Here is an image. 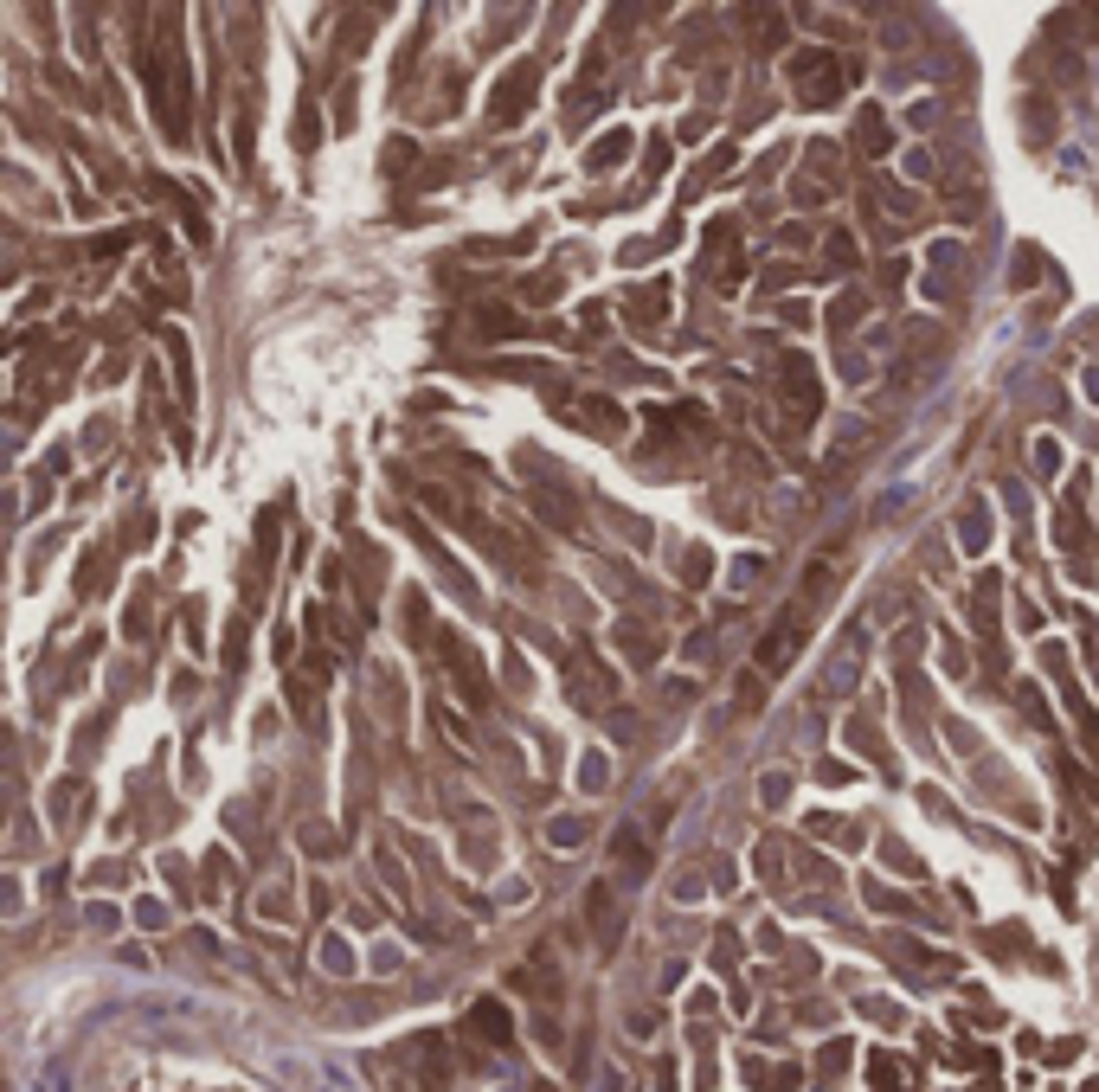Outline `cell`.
<instances>
[{
	"instance_id": "35",
	"label": "cell",
	"mask_w": 1099,
	"mask_h": 1092,
	"mask_svg": "<svg viewBox=\"0 0 1099 1092\" xmlns=\"http://www.w3.org/2000/svg\"><path fill=\"white\" fill-rule=\"evenodd\" d=\"M534 1092H553V1086H534Z\"/></svg>"
},
{
	"instance_id": "34",
	"label": "cell",
	"mask_w": 1099,
	"mask_h": 1092,
	"mask_svg": "<svg viewBox=\"0 0 1099 1092\" xmlns=\"http://www.w3.org/2000/svg\"><path fill=\"white\" fill-rule=\"evenodd\" d=\"M611 733H618V739H643V720H636V713H611Z\"/></svg>"
},
{
	"instance_id": "2",
	"label": "cell",
	"mask_w": 1099,
	"mask_h": 1092,
	"mask_svg": "<svg viewBox=\"0 0 1099 1092\" xmlns=\"http://www.w3.org/2000/svg\"><path fill=\"white\" fill-rule=\"evenodd\" d=\"M559 681H566V701L586 708V713H604L618 701V675H611L591 649H559Z\"/></svg>"
},
{
	"instance_id": "23",
	"label": "cell",
	"mask_w": 1099,
	"mask_h": 1092,
	"mask_svg": "<svg viewBox=\"0 0 1099 1092\" xmlns=\"http://www.w3.org/2000/svg\"><path fill=\"white\" fill-rule=\"evenodd\" d=\"M97 579H109V546H103V540H97L91 553H84V566H78V591H84V598L97 591Z\"/></svg>"
},
{
	"instance_id": "6",
	"label": "cell",
	"mask_w": 1099,
	"mask_h": 1092,
	"mask_svg": "<svg viewBox=\"0 0 1099 1092\" xmlns=\"http://www.w3.org/2000/svg\"><path fill=\"white\" fill-rule=\"evenodd\" d=\"M791 77L804 84V91H797L804 103H836L842 97V64L830 59V52H797V59H791Z\"/></svg>"
},
{
	"instance_id": "5",
	"label": "cell",
	"mask_w": 1099,
	"mask_h": 1092,
	"mask_svg": "<svg viewBox=\"0 0 1099 1092\" xmlns=\"http://www.w3.org/2000/svg\"><path fill=\"white\" fill-rule=\"evenodd\" d=\"M534 84H541V71H534V59L509 64V71L496 77V97H489V123H496V129L521 123L527 109H534Z\"/></svg>"
},
{
	"instance_id": "24",
	"label": "cell",
	"mask_w": 1099,
	"mask_h": 1092,
	"mask_svg": "<svg viewBox=\"0 0 1099 1092\" xmlns=\"http://www.w3.org/2000/svg\"><path fill=\"white\" fill-rule=\"evenodd\" d=\"M586 835H591L586 816H559V823H547V842H553V848H579Z\"/></svg>"
},
{
	"instance_id": "4",
	"label": "cell",
	"mask_w": 1099,
	"mask_h": 1092,
	"mask_svg": "<svg viewBox=\"0 0 1099 1092\" xmlns=\"http://www.w3.org/2000/svg\"><path fill=\"white\" fill-rule=\"evenodd\" d=\"M437 649H444V668H450V688L464 694L469 708H489L496 694H489V675H482V656L464 643L457 630H437Z\"/></svg>"
},
{
	"instance_id": "18",
	"label": "cell",
	"mask_w": 1099,
	"mask_h": 1092,
	"mask_svg": "<svg viewBox=\"0 0 1099 1092\" xmlns=\"http://www.w3.org/2000/svg\"><path fill=\"white\" fill-rule=\"evenodd\" d=\"M618 855H624V874L631 880L650 874V835L643 829H618Z\"/></svg>"
},
{
	"instance_id": "25",
	"label": "cell",
	"mask_w": 1099,
	"mask_h": 1092,
	"mask_svg": "<svg viewBox=\"0 0 1099 1092\" xmlns=\"http://www.w3.org/2000/svg\"><path fill=\"white\" fill-rule=\"evenodd\" d=\"M753 26H759V32H753V46H759V52L785 46V14H753Z\"/></svg>"
},
{
	"instance_id": "16",
	"label": "cell",
	"mask_w": 1099,
	"mask_h": 1092,
	"mask_svg": "<svg viewBox=\"0 0 1099 1092\" xmlns=\"http://www.w3.org/2000/svg\"><path fill=\"white\" fill-rule=\"evenodd\" d=\"M887 148H894V123L881 109H862L855 116V154H887Z\"/></svg>"
},
{
	"instance_id": "8",
	"label": "cell",
	"mask_w": 1099,
	"mask_h": 1092,
	"mask_svg": "<svg viewBox=\"0 0 1099 1092\" xmlns=\"http://www.w3.org/2000/svg\"><path fill=\"white\" fill-rule=\"evenodd\" d=\"M509 984L521 990V996H534L541 1009H553V1002L566 996V977H559V964H553V951H547V945H541L534 957H527V964H514V977H509Z\"/></svg>"
},
{
	"instance_id": "14",
	"label": "cell",
	"mask_w": 1099,
	"mask_h": 1092,
	"mask_svg": "<svg viewBox=\"0 0 1099 1092\" xmlns=\"http://www.w3.org/2000/svg\"><path fill=\"white\" fill-rule=\"evenodd\" d=\"M598 97H604V46H591L586 52V71H579V91L566 97V116H591Z\"/></svg>"
},
{
	"instance_id": "26",
	"label": "cell",
	"mask_w": 1099,
	"mask_h": 1092,
	"mask_svg": "<svg viewBox=\"0 0 1099 1092\" xmlns=\"http://www.w3.org/2000/svg\"><path fill=\"white\" fill-rule=\"evenodd\" d=\"M168 354H174V380H181V399L193 405V360H186V335H168Z\"/></svg>"
},
{
	"instance_id": "13",
	"label": "cell",
	"mask_w": 1099,
	"mask_h": 1092,
	"mask_svg": "<svg viewBox=\"0 0 1099 1092\" xmlns=\"http://www.w3.org/2000/svg\"><path fill=\"white\" fill-rule=\"evenodd\" d=\"M412 1061H419V1086L425 1092H444L450 1086V1061H444V1034H419V1041L405 1047Z\"/></svg>"
},
{
	"instance_id": "3",
	"label": "cell",
	"mask_w": 1099,
	"mask_h": 1092,
	"mask_svg": "<svg viewBox=\"0 0 1099 1092\" xmlns=\"http://www.w3.org/2000/svg\"><path fill=\"white\" fill-rule=\"evenodd\" d=\"M778 405H785V418L804 431V425H817L823 412V385H817V367H810L804 354H785L778 360Z\"/></svg>"
},
{
	"instance_id": "30",
	"label": "cell",
	"mask_w": 1099,
	"mask_h": 1092,
	"mask_svg": "<svg viewBox=\"0 0 1099 1092\" xmlns=\"http://www.w3.org/2000/svg\"><path fill=\"white\" fill-rule=\"evenodd\" d=\"M862 308H868V303H862V296H842V303H836V308H830V328H836V335H842V328H849V322H855V315H862Z\"/></svg>"
},
{
	"instance_id": "10",
	"label": "cell",
	"mask_w": 1099,
	"mask_h": 1092,
	"mask_svg": "<svg viewBox=\"0 0 1099 1092\" xmlns=\"http://www.w3.org/2000/svg\"><path fill=\"white\" fill-rule=\"evenodd\" d=\"M586 919H591L598 951H618V945H624V907H611V887H604V880H591V887H586Z\"/></svg>"
},
{
	"instance_id": "28",
	"label": "cell",
	"mask_w": 1099,
	"mask_h": 1092,
	"mask_svg": "<svg viewBox=\"0 0 1099 1092\" xmlns=\"http://www.w3.org/2000/svg\"><path fill=\"white\" fill-rule=\"evenodd\" d=\"M405 636L419 643V636H431V611H425V598L412 591V604H405Z\"/></svg>"
},
{
	"instance_id": "7",
	"label": "cell",
	"mask_w": 1099,
	"mask_h": 1092,
	"mask_svg": "<svg viewBox=\"0 0 1099 1092\" xmlns=\"http://www.w3.org/2000/svg\"><path fill=\"white\" fill-rule=\"evenodd\" d=\"M797 649H804V617L785 611L772 630L759 636V675H785L791 662H797Z\"/></svg>"
},
{
	"instance_id": "31",
	"label": "cell",
	"mask_w": 1099,
	"mask_h": 1092,
	"mask_svg": "<svg viewBox=\"0 0 1099 1092\" xmlns=\"http://www.w3.org/2000/svg\"><path fill=\"white\" fill-rule=\"evenodd\" d=\"M830 263H836V270H849V263H855V245H849V231H830Z\"/></svg>"
},
{
	"instance_id": "27",
	"label": "cell",
	"mask_w": 1099,
	"mask_h": 1092,
	"mask_svg": "<svg viewBox=\"0 0 1099 1092\" xmlns=\"http://www.w3.org/2000/svg\"><path fill=\"white\" fill-rule=\"evenodd\" d=\"M759 694H765V675L753 668V675H740V688H733V708H740V713H759Z\"/></svg>"
},
{
	"instance_id": "9",
	"label": "cell",
	"mask_w": 1099,
	"mask_h": 1092,
	"mask_svg": "<svg viewBox=\"0 0 1099 1092\" xmlns=\"http://www.w3.org/2000/svg\"><path fill=\"white\" fill-rule=\"evenodd\" d=\"M553 412H559V418H573V425H586V431H598V437H618V431H624V405H618V399H604V392L553 399Z\"/></svg>"
},
{
	"instance_id": "1",
	"label": "cell",
	"mask_w": 1099,
	"mask_h": 1092,
	"mask_svg": "<svg viewBox=\"0 0 1099 1092\" xmlns=\"http://www.w3.org/2000/svg\"><path fill=\"white\" fill-rule=\"evenodd\" d=\"M142 84H148V109L168 142H186L193 129V77H186L181 39H161L155 52H142Z\"/></svg>"
},
{
	"instance_id": "32",
	"label": "cell",
	"mask_w": 1099,
	"mask_h": 1092,
	"mask_svg": "<svg viewBox=\"0 0 1099 1092\" xmlns=\"http://www.w3.org/2000/svg\"><path fill=\"white\" fill-rule=\"evenodd\" d=\"M759 797H765V803H785V797H791V778H785V771H772V778L759 785Z\"/></svg>"
},
{
	"instance_id": "15",
	"label": "cell",
	"mask_w": 1099,
	"mask_h": 1092,
	"mask_svg": "<svg viewBox=\"0 0 1099 1092\" xmlns=\"http://www.w3.org/2000/svg\"><path fill=\"white\" fill-rule=\"evenodd\" d=\"M624 315L643 322V328H656L669 315V283H643V290H631V296H624Z\"/></svg>"
},
{
	"instance_id": "33",
	"label": "cell",
	"mask_w": 1099,
	"mask_h": 1092,
	"mask_svg": "<svg viewBox=\"0 0 1099 1092\" xmlns=\"http://www.w3.org/2000/svg\"><path fill=\"white\" fill-rule=\"evenodd\" d=\"M708 566H713L708 553H688V559H681V579H688V585H701V579H708Z\"/></svg>"
},
{
	"instance_id": "19",
	"label": "cell",
	"mask_w": 1099,
	"mask_h": 1092,
	"mask_svg": "<svg viewBox=\"0 0 1099 1092\" xmlns=\"http://www.w3.org/2000/svg\"><path fill=\"white\" fill-rule=\"evenodd\" d=\"M534 508H541L553 527H579V502H573V495H559V489H534Z\"/></svg>"
},
{
	"instance_id": "22",
	"label": "cell",
	"mask_w": 1099,
	"mask_h": 1092,
	"mask_svg": "<svg viewBox=\"0 0 1099 1092\" xmlns=\"http://www.w3.org/2000/svg\"><path fill=\"white\" fill-rule=\"evenodd\" d=\"M245 643H251V624H245V617H232V624H225V656H219V662H225V675L245 668Z\"/></svg>"
},
{
	"instance_id": "12",
	"label": "cell",
	"mask_w": 1099,
	"mask_h": 1092,
	"mask_svg": "<svg viewBox=\"0 0 1099 1092\" xmlns=\"http://www.w3.org/2000/svg\"><path fill=\"white\" fill-rule=\"evenodd\" d=\"M469 1034H476L482 1047H514V1016L502 1009L496 996H482L476 1009H469Z\"/></svg>"
},
{
	"instance_id": "11",
	"label": "cell",
	"mask_w": 1099,
	"mask_h": 1092,
	"mask_svg": "<svg viewBox=\"0 0 1099 1092\" xmlns=\"http://www.w3.org/2000/svg\"><path fill=\"white\" fill-rule=\"evenodd\" d=\"M469 341H521V308L514 303H476L464 315Z\"/></svg>"
},
{
	"instance_id": "17",
	"label": "cell",
	"mask_w": 1099,
	"mask_h": 1092,
	"mask_svg": "<svg viewBox=\"0 0 1099 1092\" xmlns=\"http://www.w3.org/2000/svg\"><path fill=\"white\" fill-rule=\"evenodd\" d=\"M611 643L624 649V662H631V668H650V662H656V636L643 630V624H631V617H624L618 630H611Z\"/></svg>"
},
{
	"instance_id": "20",
	"label": "cell",
	"mask_w": 1099,
	"mask_h": 1092,
	"mask_svg": "<svg viewBox=\"0 0 1099 1092\" xmlns=\"http://www.w3.org/2000/svg\"><path fill=\"white\" fill-rule=\"evenodd\" d=\"M868 1086L875 1092H907V1073H900L894 1054H875V1061H868Z\"/></svg>"
},
{
	"instance_id": "21",
	"label": "cell",
	"mask_w": 1099,
	"mask_h": 1092,
	"mask_svg": "<svg viewBox=\"0 0 1099 1092\" xmlns=\"http://www.w3.org/2000/svg\"><path fill=\"white\" fill-rule=\"evenodd\" d=\"M624 154H631V129H611L598 148H586V168H611V161H624Z\"/></svg>"
},
{
	"instance_id": "29",
	"label": "cell",
	"mask_w": 1099,
	"mask_h": 1092,
	"mask_svg": "<svg viewBox=\"0 0 1099 1092\" xmlns=\"http://www.w3.org/2000/svg\"><path fill=\"white\" fill-rule=\"evenodd\" d=\"M527 303H553V296H559V270H547V277H527Z\"/></svg>"
}]
</instances>
